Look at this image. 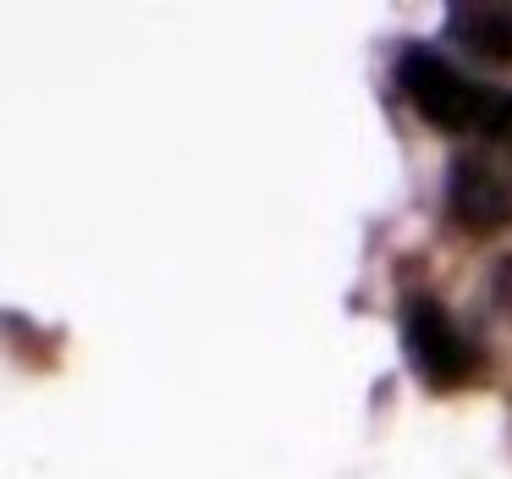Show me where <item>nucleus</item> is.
<instances>
[{
  "label": "nucleus",
  "instance_id": "f03ea898",
  "mask_svg": "<svg viewBox=\"0 0 512 479\" xmlns=\"http://www.w3.org/2000/svg\"><path fill=\"white\" fill-rule=\"evenodd\" d=\"M397 331H402V358H408V369L424 386L457 391L479 369L474 336L446 314V303L435 298V292H408V298H402Z\"/></svg>",
  "mask_w": 512,
  "mask_h": 479
},
{
  "label": "nucleus",
  "instance_id": "39448f33",
  "mask_svg": "<svg viewBox=\"0 0 512 479\" xmlns=\"http://www.w3.org/2000/svg\"><path fill=\"white\" fill-rule=\"evenodd\" d=\"M496 309L512 314V259H501V270H496Z\"/></svg>",
  "mask_w": 512,
  "mask_h": 479
},
{
  "label": "nucleus",
  "instance_id": "7ed1b4c3",
  "mask_svg": "<svg viewBox=\"0 0 512 479\" xmlns=\"http://www.w3.org/2000/svg\"><path fill=\"white\" fill-rule=\"evenodd\" d=\"M446 215L463 232H496L512 221V155L496 144H468L446 166Z\"/></svg>",
  "mask_w": 512,
  "mask_h": 479
},
{
  "label": "nucleus",
  "instance_id": "20e7f679",
  "mask_svg": "<svg viewBox=\"0 0 512 479\" xmlns=\"http://www.w3.org/2000/svg\"><path fill=\"white\" fill-rule=\"evenodd\" d=\"M441 28L468 56L512 67V6H501V0H457V6H446Z\"/></svg>",
  "mask_w": 512,
  "mask_h": 479
},
{
  "label": "nucleus",
  "instance_id": "f257e3e1",
  "mask_svg": "<svg viewBox=\"0 0 512 479\" xmlns=\"http://www.w3.org/2000/svg\"><path fill=\"white\" fill-rule=\"evenodd\" d=\"M397 89L413 111L441 133H474L479 144L512 149V89H490L424 45L397 50Z\"/></svg>",
  "mask_w": 512,
  "mask_h": 479
}]
</instances>
